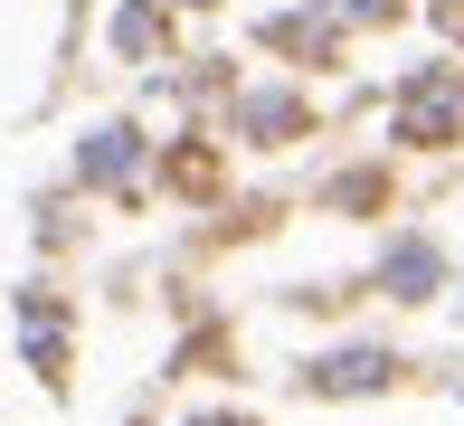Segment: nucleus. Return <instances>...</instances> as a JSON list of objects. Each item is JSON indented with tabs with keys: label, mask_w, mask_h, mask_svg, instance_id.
<instances>
[{
	"label": "nucleus",
	"mask_w": 464,
	"mask_h": 426,
	"mask_svg": "<svg viewBox=\"0 0 464 426\" xmlns=\"http://www.w3.org/2000/svg\"><path fill=\"white\" fill-rule=\"evenodd\" d=\"M10 313H19V370L48 398H67L76 389V294L57 285V275H29V285L10 294Z\"/></svg>",
	"instance_id": "obj_6"
},
{
	"label": "nucleus",
	"mask_w": 464,
	"mask_h": 426,
	"mask_svg": "<svg viewBox=\"0 0 464 426\" xmlns=\"http://www.w3.org/2000/svg\"><path fill=\"white\" fill-rule=\"evenodd\" d=\"M180 426H266V417H256V408H237V398H218V408H189Z\"/></svg>",
	"instance_id": "obj_14"
},
{
	"label": "nucleus",
	"mask_w": 464,
	"mask_h": 426,
	"mask_svg": "<svg viewBox=\"0 0 464 426\" xmlns=\"http://www.w3.org/2000/svg\"><path fill=\"white\" fill-rule=\"evenodd\" d=\"M171 379H237V332H227V323H199L171 351Z\"/></svg>",
	"instance_id": "obj_11"
},
{
	"label": "nucleus",
	"mask_w": 464,
	"mask_h": 426,
	"mask_svg": "<svg viewBox=\"0 0 464 426\" xmlns=\"http://www.w3.org/2000/svg\"><path fill=\"white\" fill-rule=\"evenodd\" d=\"M361 294L370 304H398V313H427V304H446L455 294V256H446V237L436 228H389L379 237V256L361 266Z\"/></svg>",
	"instance_id": "obj_5"
},
{
	"label": "nucleus",
	"mask_w": 464,
	"mask_h": 426,
	"mask_svg": "<svg viewBox=\"0 0 464 426\" xmlns=\"http://www.w3.org/2000/svg\"><path fill=\"white\" fill-rule=\"evenodd\" d=\"M323 133V104L304 76H237L218 104V142L227 152H294V142Z\"/></svg>",
	"instance_id": "obj_4"
},
{
	"label": "nucleus",
	"mask_w": 464,
	"mask_h": 426,
	"mask_svg": "<svg viewBox=\"0 0 464 426\" xmlns=\"http://www.w3.org/2000/svg\"><path fill=\"white\" fill-rule=\"evenodd\" d=\"M294 398H313V408H351V398H398L417 389V360L398 351V341H323V351H304L285 370Z\"/></svg>",
	"instance_id": "obj_3"
},
{
	"label": "nucleus",
	"mask_w": 464,
	"mask_h": 426,
	"mask_svg": "<svg viewBox=\"0 0 464 426\" xmlns=\"http://www.w3.org/2000/svg\"><path fill=\"white\" fill-rule=\"evenodd\" d=\"M455 323H464V266H455Z\"/></svg>",
	"instance_id": "obj_16"
},
{
	"label": "nucleus",
	"mask_w": 464,
	"mask_h": 426,
	"mask_svg": "<svg viewBox=\"0 0 464 426\" xmlns=\"http://www.w3.org/2000/svg\"><path fill=\"white\" fill-rule=\"evenodd\" d=\"M256 38L266 57H276L285 76H332V67H351V48H361V38L342 29V19L323 10V0H294V10H256Z\"/></svg>",
	"instance_id": "obj_7"
},
{
	"label": "nucleus",
	"mask_w": 464,
	"mask_h": 426,
	"mask_svg": "<svg viewBox=\"0 0 464 426\" xmlns=\"http://www.w3.org/2000/svg\"><path fill=\"white\" fill-rule=\"evenodd\" d=\"M171 10H180V19H208V10H227V0H171Z\"/></svg>",
	"instance_id": "obj_15"
},
{
	"label": "nucleus",
	"mask_w": 464,
	"mask_h": 426,
	"mask_svg": "<svg viewBox=\"0 0 464 426\" xmlns=\"http://www.w3.org/2000/svg\"><path fill=\"white\" fill-rule=\"evenodd\" d=\"M227 142H218V123H180L171 142H152V199H171V208H227Z\"/></svg>",
	"instance_id": "obj_8"
},
{
	"label": "nucleus",
	"mask_w": 464,
	"mask_h": 426,
	"mask_svg": "<svg viewBox=\"0 0 464 426\" xmlns=\"http://www.w3.org/2000/svg\"><path fill=\"white\" fill-rule=\"evenodd\" d=\"M276 304H285V313H313V323H342V313L370 304V294H361V275H342V285H285Z\"/></svg>",
	"instance_id": "obj_12"
},
{
	"label": "nucleus",
	"mask_w": 464,
	"mask_h": 426,
	"mask_svg": "<svg viewBox=\"0 0 464 426\" xmlns=\"http://www.w3.org/2000/svg\"><path fill=\"white\" fill-rule=\"evenodd\" d=\"M389 152H408V161L464 152V57H427L389 85Z\"/></svg>",
	"instance_id": "obj_2"
},
{
	"label": "nucleus",
	"mask_w": 464,
	"mask_h": 426,
	"mask_svg": "<svg viewBox=\"0 0 464 426\" xmlns=\"http://www.w3.org/2000/svg\"><path fill=\"white\" fill-rule=\"evenodd\" d=\"M313 208H323V218H398V152H370V161L323 170Z\"/></svg>",
	"instance_id": "obj_10"
},
{
	"label": "nucleus",
	"mask_w": 464,
	"mask_h": 426,
	"mask_svg": "<svg viewBox=\"0 0 464 426\" xmlns=\"http://www.w3.org/2000/svg\"><path fill=\"white\" fill-rule=\"evenodd\" d=\"M104 57L114 67H180V10L171 0H114L104 10Z\"/></svg>",
	"instance_id": "obj_9"
},
{
	"label": "nucleus",
	"mask_w": 464,
	"mask_h": 426,
	"mask_svg": "<svg viewBox=\"0 0 464 426\" xmlns=\"http://www.w3.org/2000/svg\"><path fill=\"white\" fill-rule=\"evenodd\" d=\"M323 10H332V19H342V29H351V38H379V29H398V19H408V10H417V0H323Z\"/></svg>",
	"instance_id": "obj_13"
},
{
	"label": "nucleus",
	"mask_w": 464,
	"mask_h": 426,
	"mask_svg": "<svg viewBox=\"0 0 464 426\" xmlns=\"http://www.w3.org/2000/svg\"><path fill=\"white\" fill-rule=\"evenodd\" d=\"M67 199H104V208H152V133L142 114H95L67 152Z\"/></svg>",
	"instance_id": "obj_1"
}]
</instances>
